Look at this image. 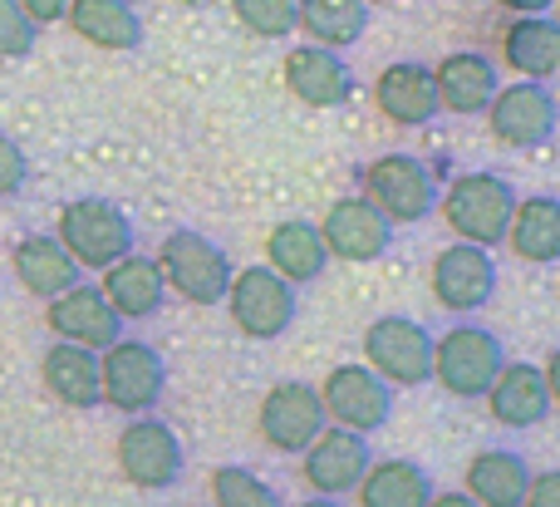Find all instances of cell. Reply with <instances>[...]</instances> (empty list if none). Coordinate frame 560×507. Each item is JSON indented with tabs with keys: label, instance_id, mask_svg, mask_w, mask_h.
<instances>
[{
	"label": "cell",
	"instance_id": "obj_9",
	"mask_svg": "<svg viewBox=\"0 0 560 507\" xmlns=\"http://www.w3.org/2000/svg\"><path fill=\"white\" fill-rule=\"evenodd\" d=\"M114 453H118V473L143 493L173 488L187 469L183 439H177V429L167 419H158V414H138V419H128L124 434H118V443H114Z\"/></svg>",
	"mask_w": 560,
	"mask_h": 507
},
{
	"label": "cell",
	"instance_id": "obj_14",
	"mask_svg": "<svg viewBox=\"0 0 560 507\" xmlns=\"http://www.w3.org/2000/svg\"><path fill=\"white\" fill-rule=\"evenodd\" d=\"M369 463H374V449H369L364 434L325 424L319 439L300 453V479H305V488L315 493V498H345V493L359 488Z\"/></svg>",
	"mask_w": 560,
	"mask_h": 507
},
{
	"label": "cell",
	"instance_id": "obj_4",
	"mask_svg": "<svg viewBox=\"0 0 560 507\" xmlns=\"http://www.w3.org/2000/svg\"><path fill=\"white\" fill-rule=\"evenodd\" d=\"M158 272H163L167 291H177L187 306H222L226 286H232V256L222 242H212L197 227H177L158 246Z\"/></svg>",
	"mask_w": 560,
	"mask_h": 507
},
{
	"label": "cell",
	"instance_id": "obj_34",
	"mask_svg": "<svg viewBox=\"0 0 560 507\" xmlns=\"http://www.w3.org/2000/svg\"><path fill=\"white\" fill-rule=\"evenodd\" d=\"M30 183V158L10 134H0V197H15Z\"/></svg>",
	"mask_w": 560,
	"mask_h": 507
},
{
	"label": "cell",
	"instance_id": "obj_35",
	"mask_svg": "<svg viewBox=\"0 0 560 507\" xmlns=\"http://www.w3.org/2000/svg\"><path fill=\"white\" fill-rule=\"evenodd\" d=\"M522 507H560V473L546 469V473H532V483H526V498Z\"/></svg>",
	"mask_w": 560,
	"mask_h": 507
},
{
	"label": "cell",
	"instance_id": "obj_17",
	"mask_svg": "<svg viewBox=\"0 0 560 507\" xmlns=\"http://www.w3.org/2000/svg\"><path fill=\"white\" fill-rule=\"evenodd\" d=\"M45 325L55 341H69V345H84V350H108V345L124 335V321L114 315V306L104 301V291L89 281L69 286L65 296L45 301Z\"/></svg>",
	"mask_w": 560,
	"mask_h": 507
},
{
	"label": "cell",
	"instance_id": "obj_39",
	"mask_svg": "<svg viewBox=\"0 0 560 507\" xmlns=\"http://www.w3.org/2000/svg\"><path fill=\"white\" fill-rule=\"evenodd\" d=\"M295 507H345V503H335V498H305V503H295Z\"/></svg>",
	"mask_w": 560,
	"mask_h": 507
},
{
	"label": "cell",
	"instance_id": "obj_2",
	"mask_svg": "<svg viewBox=\"0 0 560 507\" xmlns=\"http://www.w3.org/2000/svg\"><path fill=\"white\" fill-rule=\"evenodd\" d=\"M133 217L108 197H74L59 207L55 222V242L74 256L79 272H104L118 256L133 252Z\"/></svg>",
	"mask_w": 560,
	"mask_h": 507
},
{
	"label": "cell",
	"instance_id": "obj_27",
	"mask_svg": "<svg viewBox=\"0 0 560 507\" xmlns=\"http://www.w3.org/2000/svg\"><path fill=\"white\" fill-rule=\"evenodd\" d=\"M502 242L512 246V256H522V262H532V266L560 262V203L551 193L516 197Z\"/></svg>",
	"mask_w": 560,
	"mask_h": 507
},
{
	"label": "cell",
	"instance_id": "obj_7",
	"mask_svg": "<svg viewBox=\"0 0 560 507\" xmlns=\"http://www.w3.org/2000/svg\"><path fill=\"white\" fill-rule=\"evenodd\" d=\"M364 365L388 390H418L433 380V331L413 315H378L364 331Z\"/></svg>",
	"mask_w": 560,
	"mask_h": 507
},
{
	"label": "cell",
	"instance_id": "obj_20",
	"mask_svg": "<svg viewBox=\"0 0 560 507\" xmlns=\"http://www.w3.org/2000/svg\"><path fill=\"white\" fill-rule=\"evenodd\" d=\"M497 84H502V74H497V65L482 49H453V55H443L433 65L438 108H447V114H457V118L482 114V108L492 104Z\"/></svg>",
	"mask_w": 560,
	"mask_h": 507
},
{
	"label": "cell",
	"instance_id": "obj_23",
	"mask_svg": "<svg viewBox=\"0 0 560 507\" xmlns=\"http://www.w3.org/2000/svg\"><path fill=\"white\" fill-rule=\"evenodd\" d=\"M10 272H15V281L25 286L35 301H55V296H65L69 286L84 281V272L74 266V256H69L49 232L20 237L15 252H10Z\"/></svg>",
	"mask_w": 560,
	"mask_h": 507
},
{
	"label": "cell",
	"instance_id": "obj_10",
	"mask_svg": "<svg viewBox=\"0 0 560 507\" xmlns=\"http://www.w3.org/2000/svg\"><path fill=\"white\" fill-rule=\"evenodd\" d=\"M487 128L502 148H546L556 138V94L551 84H536V79H516V84H497L492 104L482 108Z\"/></svg>",
	"mask_w": 560,
	"mask_h": 507
},
{
	"label": "cell",
	"instance_id": "obj_31",
	"mask_svg": "<svg viewBox=\"0 0 560 507\" xmlns=\"http://www.w3.org/2000/svg\"><path fill=\"white\" fill-rule=\"evenodd\" d=\"M212 503L217 507H285V498L261 479V473L242 469V463H222L212 469Z\"/></svg>",
	"mask_w": 560,
	"mask_h": 507
},
{
	"label": "cell",
	"instance_id": "obj_6",
	"mask_svg": "<svg viewBox=\"0 0 560 507\" xmlns=\"http://www.w3.org/2000/svg\"><path fill=\"white\" fill-rule=\"evenodd\" d=\"M502 365H506L502 335L477 321H457L453 331L433 335V380L453 400H482Z\"/></svg>",
	"mask_w": 560,
	"mask_h": 507
},
{
	"label": "cell",
	"instance_id": "obj_16",
	"mask_svg": "<svg viewBox=\"0 0 560 507\" xmlns=\"http://www.w3.org/2000/svg\"><path fill=\"white\" fill-rule=\"evenodd\" d=\"M482 400H487V414H492L502 429L526 434V429H536V424L551 419L556 394H551V380H546L541 365H532V360H506L502 370H497L492 390H487Z\"/></svg>",
	"mask_w": 560,
	"mask_h": 507
},
{
	"label": "cell",
	"instance_id": "obj_12",
	"mask_svg": "<svg viewBox=\"0 0 560 507\" xmlns=\"http://www.w3.org/2000/svg\"><path fill=\"white\" fill-rule=\"evenodd\" d=\"M325 404H319V390L305 380H280L266 390L261 410H256V429H261V439L271 443L276 453H305L310 443L319 439V429H325Z\"/></svg>",
	"mask_w": 560,
	"mask_h": 507
},
{
	"label": "cell",
	"instance_id": "obj_13",
	"mask_svg": "<svg viewBox=\"0 0 560 507\" xmlns=\"http://www.w3.org/2000/svg\"><path fill=\"white\" fill-rule=\"evenodd\" d=\"M428 291L443 311L453 315H472L482 311L497 296V262L487 246L472 242H453L433 256V272H428Z\"/></svg>",
	"mask_w": 560,
	"mask_h": 507
},
{
	"label": "cell",
	"instance_id": "obj_8",
	"mask_svg": "<svg viewBox=\"0 0 560 507\" xmlns=\"http://www.w3.org/2000/svg\"><path fill=\"white\" fill-rule=\"evenodd\" d=\"M222 306L232 311V325L246 341H280L300 315V291L280 281L271 266H242V272H232Z\"/></svg>",
	"mask_w": 560,
	"mask_h": 507
},
{
	"label": "cell",
	"instance_id": "obj_18",
	"mask_svg": "<svg viewBox=\"0 0 560 507\" xmlns=\"http://www.w3.org/2000/svg\"><path fill=\"white\" fill-rule=\"evenodd\" d=\"M285 89L310 108H339L354 99L359 79L339 49L325 45H295L285 55Z\"/></svg>",
	"mask_w": 560,
	"mask_h": 507
},
{
	"label": "cell",
	"instance_id": "obj_30",
	"mask_svg": "<svg viewBox=\"0 0 560 507\" xmlns=\"http://www.w3.org/2000/svg\"><path fill=\"white\" fill-rule=\"evenodd\" d=\"M295 30L310 45H325L345 55L359 45L369 30V5L364 0H295Z\"/></svg>",
	"mask_w": 560,
	"mask_h": 507
},
{
	"label": "cell",
	"instance_id": "obj_3",
	"mask_svg": "<svg viewBox=\"0 0 560 507\" xmlns=\"http://www.w3.org/2000/svg\"><path fill=\"white\" fill-rule=\"evenodd\" d=\"M438 207H443V222L453 227L457 242H472V246H502L506 222H512V207H516V187L506 183L502 173H457L447 183V193H438Z\"/></svg>",
	"mask_w": 560,
	"mask_h": 507
},
{
	"label": "cell",
	"instance_id": "obj_40",
	"mask_svg": "<svg viewBox=\"0 0 560 507\" xmlns=\"http://www.w3.org/2000/svg\"><path fill=\"white\" fill-rule=\"evenodd\" d=\"M364 5H394V0H364Z\"/></svg>",
	"mask_w": 560,
	"mask_h": 507
},
{
	"label": "cell",
	"instance_id": "obj_41",
	"mask_svg": "<svg viewBox=\"0 0 560 507\" xmlns=\"http://www.w3.org/2000/svg\"><path fill=\"white\" fill-rule=\"evenodd\" d=\"M183 5H212V0H183Z\"/></svg>",
	"mask_w": 560,
	"mask_h": 507
},
{
	"label": "cell",
	"instance_id": "obj_25",
	"mask_svg": "<svg viewBox=\"0 0 560 507\" xmlns=\"http://www.w3.org/2000/svg\"><path fill=\"white\" fill-rule=\"evenodd\" d=\"M532 473L536 469H532V459H526V453H516V449H482V453H472V463H467L463 493L477 507H522Z\"/></svg>",
	"mask_w": 560,
	"mask_h": 507
},
{
	"label": "cell",
	"instance_id": "obj_28",
	"mask_svg": "<svg viewBox=\"0 0 560 507\" xmlns=\"http://www.w3.org/2000/svg\"><path fill=\"white\" fill-rule=\"evenodd\" d=\"M39 380L65 410H98L104 404L98 400V355L84 350V345L55 341L39 360Z\"/></svg>",
	"mask_w": 560,
	"mask_h": 507
},
{
	"label": "cell",
	"instance_id": "obj_5",
	"mask_svg": "<svg viewBox=\"0 0 560 507\" xmlns=\"http://www.w3.org/2000/svg\"><path fill=\"white\" fill-rule=\"evenodd\" d=\"M163 394H167V360L158 345L118 335L108 350H98V400L108 410L138 419V414H153L163 404Z\"/></svg>",
	"mask_w": 560,
	"mask_h": 507
},
{
	"label": "cell",
	"instance_id": "obj_36",
	"mask_svg": "<svg viewBox=\"0 0 560 507\" xmlns=\"http://www.w3.org/2000/svg\"><path fill=\"white\" fill-rule=\"evenodd\" d=\"M20 10H25V20L35 30H45V25H59L65 20V10H69V0H15Z\"/></svg>",
	"mask_w": 560,
	"mask_h": 507
},
{
	"label": "cell",
	"instance_id": "obj_24",
	"mask_svg": "<svg viewBox=\"0 0 560 507\" xmlns=\"http://www.w3.org/2000/svg\"><path fill=\"white\" fill-rule=\"evenodd\" d=\"M65 25L84 45L108 49V55H124V49L143 45V20H138L133 0H69Z\"/></svg>",
	"mask_w": 560,
	"mask_h": 507
},
{
	"label": "cell",
	"instance_id": "obj_15",
	"mask_svg": "<svg viewBox=\"0 0 560 507\" xmlns=\"http://www.w3.org/2000/svg\"><path fill=\"white\" fill-rule=\"evenodd\" d=\"M319 227V242H325L329 262H378L394 246V227L364 203V197H339V203L325 207V222Z\"/></svg>",
	"mask_w": 560,
	"mask_h": 507
},
{
	"label": "cell",
	"instance_id": "obj_33",
	"mask_svg": "<svg viewBox=\"0 0 560 507\" xmlns=\"http://www.w3.org/2000/svg\"><path fill=\"white\" fill-rule=\"evenodd\" d=\"M39 30L25 20V10L15 0H0V59H25L35 49Z\"/></svg>",
	"mask_w": 560,
	"mask_h": 507
},
{
	"label": "cell",
	"instance_id": "obj_22",
	"mask_svg": "<svg viewBox=\"0 0 560 507\" xmlns=\"http://www.w3.org/2000/svg\"><path fill=\"white\" fill-rule=\"evenodd\" d=\"M98 291H104V301L114 306L118 321H153L167 301L163 272H158V262L143 252H128V256H118L114 266H104Z\"/></svg>",
	"mask_w": 560,
	"mask_h": 507
},
{
	"label": "cell",
	"instance_id": "obj_26",
	"mask_svg": "<svg viewBox=\"0 0 560 507\" xmlns=\"http://www.w3.org/2000/svg\"><path fill=\"white\" fill-rule=\"evenodd\" d=\"M266 266H271L280 281L295 286V291L310 281H319L329 266V252H325V242H319V227L305 222V217L276 222L271 237H266Z\"/></svg>",
	"mask_w": 560,
	"mask_h": 507
},
{
	"label": "cell",
	"instance_id": "obj_11",
	"mask_svg": "<svg viewBox=\"0 0 560 507\" xmlns=\"http://www.w3.org/2000/svg\"><path fill=\"white\" fill-rule=\"evenodd\" d=\"M319 390V404H325V419L335 429H349V434H378L388 419H394V390L378 380L369 365H335L325 375Z\"/></svg>",
	"mask_w": 560,
	"mask_h": 507
},
{
	"label": "cell",
	"instance_id": "obj_1",
	"mask_svg": "<svg viewBox=\"0 0 560 507\" xmlns=\"http://www.w3.org/2000/svg\"><path fill=\"white\" fill-rule=\"evenodd\" d=\"M364 203L384 217L388 227H418L438 212V177L423 158L413 153H378L359 173Z\"/></svg>",
	"mask_w": 560,
	"mask_h": 507
},
{
	"label": "cell",
	"instance_id": "obj_32",
	"mask_svg": "<svg viewBox=\"0 0 560 507\" xmlns=\"http://www.w3.org/2000/svg\"><path fill=\"white\" fill-rule=\"evenodd\" d=\"M236 25L256 39H290L295 35V0H226Z\"/></svg>",
	"mask_w": 560,
	"mask_h": 507
},
{
	"label": "cell",
	"instance_id": "obj_38",
	"mask_svg": "<svg viewBox=\"0 0 560 507\" xmlns=\"http://www.w3.org/2000/svg\"><path fill=\"white\" fill-rule=\"evenodd\" d=\"M428 507H477V503L467 498V493H433V498H428Z\"/></svg>",
	"mask_w": 560,
	"mask_h": 507
},
{
	"label": "cell",
	"instance_id": "obj_37",
	"mask_svg": "<svg viewBox=\"0 0 560 507\" xmlns=\"http://www.w3.org/2000/svg\"><path fill=\"white\" fill-rule=\"evenodd\" d=\"M492 5H502L506 15H551L556 0H492Z\"/></svg>",
	"mask_w": 560,
	"mask_h": 507
},
{
	"label": "cell",
	"instance_id": "obj_19",
	"mask_svg": "<svg viewBox=\"0 0 560 507\" xmlns=\"http://www.w3.org/2000/svg\"><path fill=\"white\" fill-rule=\"evenodd\" d=\"M374 108L394 128H428L438 114H443V108H438V89H433V65L394 59L388 69H378Z\"/></svg>",
	"mask_w": 560,
	"mask_h": 507
},
{
	"label": "cell",
	"instance_id": "obj_21",
	"mask_svg": "<svg viewBox=\"0 0 560 507\" xmlns=\"http://www.w3.org/2000/svg\"><path fill=\"white\" fill-rule=\"evenodd\" d=\"M497 55L516 79L551 84L560 69V25L551 15H512L497 35Z\"/></svg>",
	"mask_w": 560,
	"mask_h": 507
},
{
	"label": "cell",
	"instance_id": "obj_29",
	"mask_svg": "<svg viewBox=\"0 0 560 507\" xmlns=\"http://www.w3.org/2000/svg\"><path fill=\"white\" fill-rule=\"evenodd\" d=\"M359 507H428L433 498V473L413 459H374L359 479Z\"/></svg>",
	"mask_w": 560,
	"mask_h": 507
}]
</instances>
